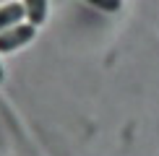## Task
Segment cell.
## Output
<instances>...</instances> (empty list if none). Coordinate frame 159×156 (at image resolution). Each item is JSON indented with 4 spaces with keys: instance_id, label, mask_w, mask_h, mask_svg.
Listing matches in <instances>:
<instances>
[{
    "instance_id": "cell-1",
    "label": "cell",
    "mask_w": 159,
    "mask_h": 156,
    "mask_svg": "<svg viewBox=\"0 0 159 156\" xmlns=\"http://www.w3.org/2000/svg\"><path fill=\"white\" fill-rule=\"evenodd\" d=\"M37 34V26L31 24H16L11 29L0 31V52H16L18 47L29 44Z\"/></svg>"
},
{
    "instance_id": "cell-2",
    "label": "cell",
    "mask_w": 159,
    "mask_h": 156,
    "mask_svg": "<svg viewBox=\"0 0 159 156\" xmlns=\"http://www.w3.org/2000/svg\"><path fill=\"white\" fill-rule=\"evenodd\" d=\"M24 16H26V8H24L21 3H8V5H3V8H0V31L16 26Z\"/></svg>"
},
{
    "instance_id": "cell-3",
    "label": "cell",
    "mask_w": 159,
    "mask_h": 156,
    "mask_svg": "<svg viewBox=\"0 0 159 156\" xmlns=\"http://www.w3.org/2000/svg\"><path fill=\"white\" fill-rule=\"evenodd\" d=\"M26 16H29L31 26H42L44 18H47V0H24Z\"/></svg>"
},
{
    "instance_id": "cell-4",
    "label": "cell",
    "mask_w": 159,
    "mask_h": 156,
    "mask_svg": "<svg viewBox=\"0 0 159 156\" xmlns=\"http://www.w3.org/2000/svg\"><path fill=\"white\" fill-rule=\"evenodd\" d=\"M86 3L99 8V11H104V13H117L123 8V0H86Z\"/></svg>"
}]
</instances>
